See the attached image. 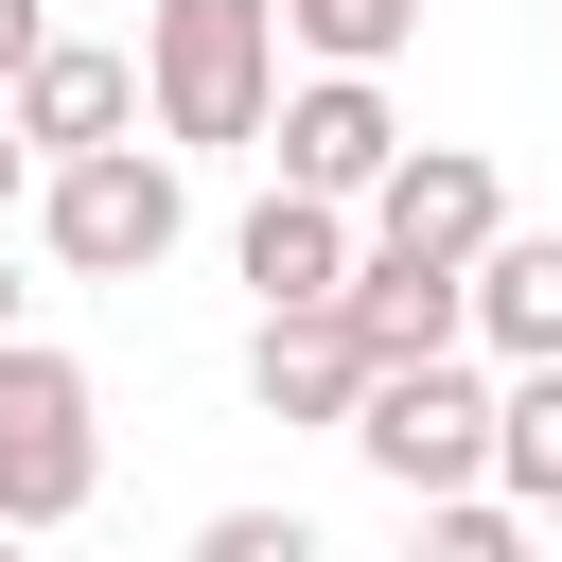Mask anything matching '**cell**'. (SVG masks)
<instances>
[{"label":"cell","instance_id":"11","mask_svg":"<svg viewBox=\"0 0 562 562\" xmlns=\"http://www.w3.org/2000/svg\"><path fill=\"white\" fill-rule=\"evenodd\" d=\"M228 263H246V299H334V281H351V211L281 176V193L228 228Z\"/></svg>","mask_w":562,"mask_h":562},{"label":"cell","instance_id":"13","mask_svg":"<svg viewBox=\"0 0 562 562\" xmlns=\"http://www.w3.org/2000/svg\"><path fill=\"white\" fill-rule=\"evenodd\" d=\"M281 53L299 70H404L422 53V0H281Z\"/></svg>","mask_w":562,"mask_h":562},{"label":"cell","instance_id":"5","mask_svg":"<svg viewBox=\"0 0 562 562\" xmlns=\"http://www.w3.org/2000/svg\"><path fill=\"white\" fill-rule=\"evenodd\" d=\"M509 228V176L474 158V140H404L369 193H351V246H404V263H474Z\"/></svg>","mask_w":562,"mask_h":562},{"label":"cell","instance_id":"1","mask_svg":"<svg viewBox=\"0 0 562 562\" xmlns=\"http://www.w3.org/2000/svg\"><path fill=\"white\" fill-rule=\"evenodd\" d=\"M281 105V0H140V123L176 158H246Z\"/></svg>","mask_w":562,"mask_h":562},{"label":"cell","instance_id":"7","mask_svg":"<svg viewBox=\"0 0 562 562\" xmlns=\"http://www.w3.org/2000/svg\"><path fill=\"white\" fill-rule=\"evenodd\" d=\"M351 386H369V334H351L334 299H263V316H246V404H263V422L334 439V422H351Z\"/></svg>","mask_w":562,"mask_h":562},{"label":"cell","instance_id":"12","mask_svg":"<svg viewBox=\"0 0 562 562\" xmlns=\"http://www.w3.org/2000/svg\"><path fill=\"white\" fill-rule=\"evenodd\" d=\"M492 492L527 527H562V351L544 369H492Z\"/></svg>","mask_w":562,"mask_h":562},{"label":"cell","instance_id":"9","mask_svg":"<svg viewBox=\"0 0 562 562\" xmlns=\"http://www.w3.org/2000/svg\"><path fill=\"white\" fill-rule=\"evenodd\" d=\"M334 316H351L369 369H386V351H457V334H474V281H457V263H404V246H351Z\"/></svg>","mask_w":562,"mask_h":562},{"label":"cell","instance_id":"2","mask_svg":"<svg viewBox=\"0 0 562 562\" xmlns=\"http://www.w3.org/2000/svg\"><path fill=\"white\" fill-rule=\"evenodd\" d=\"M35 246L70 263V281H158L176 246H193V158L176 140H88V158H35Z\"/></svg>","mask_w":562,"mask_h":562},{"label":"cell","instance_id":"16","mask_svg":"<svg viewBox=\"0 0 562 562\" xmlns=\"http://www.w3.org/2000/svg\"><path fill=\"white\" fill-rule=\"evenodd\" d=\"M18 193H35V140H18V105H0V211H18Z\"/></svg>","mask_w":562,"mask_h":562},{"label":"cell","instance_id":"14","mask_svg":"<svg viewBox=\"0 0 562 562\" xmlns=\"http://www.w3.org/2000/svg\"><path fill=\"white\" fill-rule=\"evenodd\" d=\"M193 562H316V527H299V509H211Z\"/></svg>","mask_w":562,"mask_h":562},{"label":"cell","instance_id":"10","mask_svg":"<svg viewBox=\"0 0 562 562\" xmlns=\"http://www.w3.org/2000/svg\"><path fill=\"white\" fill-rule=\"evenodd\" d=\"M457 281H474V351L492 369H544L562 351V228H492Z\"/></svg>","mask_w":562,"mask_h":562},{"label":"cell","instance_id":"17","mask_svg":"<svg viewBox=\"0 0 562 562\" xmlns=\"http://www.w3.org/2000/svg\"><path fill=\"white\" fill-rule=\"evenodd\" d=\"M18 299H35V281H18V246H0V334H18Z\"/></svg>","mask_w":562,"mask_h":562},{"label":"cell","instance_id":"15","mask_svg":"<svg viewBox=\"0 0 562 562\" xmlns=\"http://www.w3.org/2000/svg\"><path fill=\"white\" fill-rule=\"evenodd\" d=\"M53 35V0H0V88H18V53Z\"/></svg>","mask_w":562,"mask_h":562},{"label":"cell","instance_id":"6","mask_svg":"<svg viewBox=\"0 0 562 562\" xmlns=\"http://www.w3.org/2000/svg\"><path fill=\"white\" fill-rule=\"evenodd\" d=\"M263 158H281L299 193H334V211H351V193L404 158V105H386V70H299V88L263 105Z\"/></svg>","mask_w":562,"mask_h":562},{"label":"cell","instance_id":"4","mask_svg":"<svg viewBox=\"0 0 562 562\" xmlns=\"http://www.w3.org/2000/svg\"><path fill=\"white\" fill-rule=\"evenodd\" d=\"M105 492V386L53 351V334H0V527H88Z\"/></svg>","mask_w":562,"mask_h":562},{"label":"cell","instance_id":"3","mask_svg":"<svg viewBox=\"0 0 562 562\" xmlns=\"http://www.w3.org/2000/svg\"><path fill=\"white\" fill-rule=\"evenodd\" d=\"M334 439H351L404 509H422V492H457V474H492V351H474V334H457V351H386V369L351 386V422H334Z\"/></svg>","mask_w":562,"mask_h":562},{"label":"cell","instance_id":"8","mask_svg":"<svg viewBox=\"0 0 562 562\" xmlns=\"http://www.w3.org/2000/svg\"><path fill=\"white\" fill-rule=\"evenodd\" d=\"M0 105H18V140H35V158H88V140H123V123H140V53H123V35H35Z\"/></svg>","mask_w":562,"mask_h":562}]
</instances>
